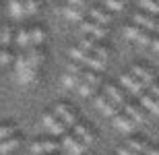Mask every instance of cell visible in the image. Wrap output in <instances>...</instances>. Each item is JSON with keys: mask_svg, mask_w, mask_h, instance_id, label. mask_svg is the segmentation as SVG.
Segmentation results:
<instances>
[{"mask_svg": "<svg viewBox=\"0 0 159 155\" xmlns=\"http://www.w3.org/2000/svg\"><path fill=\"white\" fill-rule=\"evenodd\" d=\"M95 106L99 107V110L106 114V116H114V114H118V107H120V106H116V103H114L112 99L106 95V93L95 97Z\"/></svg>", "mask_w": 159, "mask_h": 155, "instance_id": "cell-10", "label": "cell"}, {"mask_svg": "<svg viewBox=\"0 0 159 155\" xmlns=\"http://www.w3.org/2000/svg\"><path fill=\"white\" fill-rule=\"evenodd\" d=\"M54 114H56V116H58V120H62V122H64L66 124V128H68V126H75L79 122V118H77V112H75V110H72L70 106H66V103H58V106L54 107Z\"/></svg>", "mask_w": 159, "mask_h": 155, "instance_id": "cell-2", "label": "cell"}, {"mask_svg": "<svg viewBox=\"0 0 159 155\" xmlns=\"http://www.w3.org/2000/svg\"><path fill=\"white\" fill-rule=\"evenodd\" d=\"M141 6L151 15H159V0H141Z\"/></svg>", "mask_w": 159, "mask_h": 155, "instance_id": "cell-29", "label": "cell"}, {"mask_svg": "<svg viewBox=\"0 0 159 155\" xmlns=\"http://www.w3.org/2000/svg\"><path fill=\"white\" fill-rule=\"evenodd\" d=\"M81 31L83 33H91L93 37H106L107 35V29L103 25L95 23V21H85V19L81 21Z\"/></svg>", "mask_w": 159, "mask_h": 155, "instance_id": "cell-9", "label": "cell"}, {"mask_svg": "<svg viewBox=\"0 0 159 155\" xmlns=\"http://www.w3.org/2000/svg\"><path fill=\"white\" fill-rule=\"evenodd\" d=\"M11 60H12V54H11V50H8V48H4V46H0V66L8 64Z\"/></svg>", "mask_w": 159, "mask_h": 155, "instance_id": "cell-34", "label": "cell"}, {"mask_svg": "<svg viewBox=\"0 0 159 155\" xmlns=\"http://www.w3.org/2000/svg\"><path fill=\"white\" fill-rule=\"evenodd\" d=\"M153 31H157V33H159V21H157V23H155V27H153Z\"/></svg>", "mask_w": 159, "mask_h": 155, "instance_id": "cell-44", "label": "cell"}, {"mask_svg": "<svg viewBox=\"0 0 159 155\" xmlns=\"http://www.w3.org/2000/svg\"><path fill=\"white\" fill-rule=\"evenodd\" d=\"M124 33H126V37H128V39L136 42V39H139V35L143 33V27H139V25H128V27L124 29Z\"/></svg>", "mask_w": 159, "mask_h": 155, "instance_id": "cell-28", "label": "cell"}, {"mask_svg": "<svg viewBox=\"0 0 159 155\" xmlns=\"http://www.w3.org/2000/svg\"><path fill=\"white\" fill-rule=\"evenodd\" d=\"M60 147H58L56 141H35V143H31L29 153L31 155H52Z\"/></svg>", "mask_w": 159, "mask_h": 155, "instance_id": "cell-5", "label": "cell"}, {"mask_svg": "<svg viewBox=\"0 0 159 155\" xmlns=\"http://www.w3.org/2000/svg\"><path fill=\"white\" fill-rule=\"evenodd\" d=\"M56 120H58V116H56L54 112H43V114H41V124H43L46 130L54 124V122H56Z\"/></svg>", "mask_w": 159, "mask_h": 155, "instance_id": "cell-31", "label": "cell"}, {"mask_svg": "<svg viewBox=\"0 0 159 155\" xmlns=\"http://www.w3.org/2000/svg\"><path fill=\"white\" fill-rule=\"evenodd\" d=\"M151 46H153V50L159 52V37H153V39H151Z\"/></svg>", "mask_w": 159, "mask_h": 155, "instance_id": "cell-43", "label": "cell"}, {"mask_svg": "<svg viewBox=\"0 0 159 155\" xmlns=\"http://www.w3.org/2000/svg\"><path fill=\"white\" fill-rule=\"evenodd\" d=\"M43 39H46V33H43L41 27H33V29H29V43H31V48H39Z\"/></svg>", "mask_w": 159, "mask_h": 155, "instance_id": "cell-17", "label": "cell"}, {"mask_svg": "<svg viewBox=\"0 0 159 155\" xmlns=\"http://www.w3.org/2000/svg\"><path fill=\"white\" fill-rule=\"evenodd\" d=\"M151 39H153V35H151V31L143 29V33L139 35V39H136V42L141 43V46H151Z\"/></svg>", "mask_w": 159, "mask_h": 155, "instance_id": "cell-35", "label": "cell"}, {"mask_svg": "<svg viewBox=\"0 0 159 155\" xmlns=\"http://www.w3.org/2000/svg\"><path fill=\"white\" fill-rule=\"evenodd\" d=\"M81 79H83V81H89V83H93V85L99 83V75H97L95 71H83Z\"/></svg>", "mask_w": 159, "mask_h": 155, "instance_id": "cell-33", "label": "cell"}, {"mask_svg": "<svg viewBox=\"0 0 159 155\" xmlns=\"http://www.w3.org/2000/svg\"><path fill=\"white\" fill-rule=\"evenodd\" d=\"M66 72H70V75H83V64H79V62L72 60L70 64H68V68H66Z\"/></svg>", "mask_w": 159, "mask_h": 155, "instance_id": "cell-38", "label": "cell"}, {"mask_svg": "<svg viewBox=\"0 0 159 155\" xmlns=\"http://www.w3.org/2000/svg\"><path fill=\"white\" fill-rule=\"evenodd\" d=\"M122 107H124V114H128L134 122H145V120H147V116H149V114L145 112L139 103H134V102H126Z\"/></svg>", "mask_w": 159, "mask_h": 155, "instance_id": "cell-8", "label": "cell"}, {"mask_svg": "<svg viewBox=\"0 0 159 155\" xmlns=\"http://www.w3.org/2000/svg\"><path fill=\"white\" fill-rule=\"evenodd\" d=\"M48 132H52L54 137H62V134L66 132V124L62 122V120H56V122H54V124L48 128Z\"/></svg>", "mask_w": 159, "mask_h": 155, "instance_id": "cell-27", "label": "cell"}, {"mask_svg": "<svg viewBox=\"0 0 159 155\" xmlns=\"http://www.w3.org/2000/svg\"><path fill=\"white\" fill-rule=\"evenodd\" d=\"M122 2H124V0H122Z\"/></svg>", "mask_w": 159, "mask_h": 155, "instance_id": "cell-47", "label": "cell"}, {"mask_svg": "<svg viewBox=\"0 0 159 155\" xmlns=\"http://www.w3.org/2000/svg\"><path fill=\"white\" fill-rule=\"evenodd\" d=\"M118 155H136L132 149H128V147H120L118 149Z\"/></svg>", "mask_w": 159, "mask_h": 155, "instance_id": "cell-41", "label": "cell"}, {"mask_svg": "<svg viewBox=\"0 0 159 155\" xmlns=\"http://www.w3.org/2000/svg\"><path fill=\"white\" fill-rule=\"evenodd\" d=\"M134 23L139 25V27H143V29L153 31L155 23H157V19L151 17V15H147V12H136V15H134Z\"/></svg>", "mask_w": 159, "mask_h": 155, "instance_id": "cell-15", "label": "cell"}, {"mask_svg": "<svg viewBox=\"0 0 159 155\" xmlns=\"http://www.w3.org/2000/svg\"><path fill=\"white\" fill-rule=\"evenodd\" d=\"M106 95L110 97L116 106H120V107L128 102V93H126L122 87H118V85H106Z\"/></svg>", "mask_w": 159, "mask_h": 155, "instance_id": "cell-6", "label": "cell"}, {"mask_svg": "<svg viewBox=\"0 0 159 155\" xmlns=\"http://www.w3.org/2000/svg\"><path fill=\"white\" fill-rule=\"evenodd\" d=\"M139 106H141L147 114H153V116L159 114V99L153 97V95H149L147 91H145L143 95H139Z\"/></svg>", "mask_w": 159, "mask_h": 155, "instance_id": "cell-7", "label": "cell"}, {"mask_svg": "<svg viewBox=\"0 0 159 155\" xmlns=\"http://www.w3.org/2000/svg\"><path fill=\"white\" fill-rule=\"evenodd\" d=\"M85 12H89V15L93 17V21H95V23H99V25L110 23V19H112L106 11H101V8H97V6H91V4H89V8H87Z\"/></svg>", "mask_w": 159, "mask_h": 155, "instance_id": "cell-16", "label": "cell"}, {"mask_svg": "<svg viewBox=\"0 0 159 155\" xmlns=\"http://www.w3.org/2000/svg\"><path fill=\"white\" fill-rule=\"evenodd\" d=\"M72 134H75L79 141H83L85 145H91V143H93V139H95L93 130H91L89 126H85L83 122H77V124L72 126Z\"/></svg>", "mask_w": 159, "mask_h": 155, "instance_id": "cell-13", "label": "cell"}, {"mask_svg": "<svg viewBox=\"0 0 159 155\" xmlns=\"http://www.w3.org/2000/svg\"><path fill=\"white\" fill-rule=\"evenodd\" d=\"M19 143H21L19 134H15V137H11V139H4V141H0V155L11 153L12 149H17V147H19Z\"/></svg>", "mask_w": 159, "mask_h": 155, "instance_id": "cell-18", "label": "cell"}, {"mask_svg": "<svg viewBox=\"0 0 159 155\" xmlns=\"http://www.w3.org/2000/svg\"><path fill=\"white\" fill-rule=\"evenodd\" d=\"M120 83H122V87L128 91L130 95H134V97L145 93V85H143L139 79H134L132 75H122V77H120Z\"/></svg>", "mask_w": 159, "mask_h": 155, "instance_id": "cell-4", "label": "cell"}, {"mask_svg": "<svg viewBox=\"0 0 159 155\" xmlns=\"http://www.w3.org/2000/svg\"><path fill=\"white\" fill-rule=\"evenodd\" d=\"M95 46H97L95 37H83V39H81V48H83V50H87V52H91Z\"/></svg>", "mask_w": 159, "mask_h": 155, "instance_id": "cell-36", "label": "cell"}, {"mask_svg": "<svg viewBox=\"0 0 159 155\" xmlns=\"http://www.w3.org/2000/svg\"><path fill=\"white\" fill-rule=\"evenodd\" d=\"M91 54H93L95 58H99L101 62H106V60H107V48H103V46H99V43L91 50Z\"/></svg>", "mask_w": 159, "mask_h": 155, "instance_id": "cell-32", "label": "cell"}, {"mask_svg": "<svg viewBox=\"0 0 159 155\" xmlns=\"http://www.w3.org/2000/svg\"><path fill=\"white\" fill-rule=\"evenodd\" d=\"M17 134V126L15 124H0V141L4 139H11Z\"/></svg>", "mask_w": 159, "mask_h": 155, "instance_id": "cell-25", "label": "cell"}, {"mask_svg": "<svg viewBox=\"0 0 159 155\" xmlns=\"http://www.w3.org/2000/svg\"><path fill=\"white\" fill-rule=\"evenodd\" d=\"M21 2H23L25 15H35V12L39 11V6H41L39 0H21Z\"/></svg>", "mask_w": 159, "mask_h": 155, "instance_id": "cell-24", "label": "cell"}, {"mask_svg": "<svg viewBox=\"0 0 159 155\" xmlns=\"http://www.w3.org/2000/svg\"><path fill=\"white\" fill-rule=\"evenodd\" d=\"M114 118V126L118 128V130H122V132H130L132 128H134V120L130 118L128 114H124V112H120V114H114L112 116Z\"/></svg>", "mask_w": 159, "mask_h": 155, "instance_id": "cell-12", "label": "cell"}, {"mask_svg": "<svg viewBox=\"0 0 159 155\" xmlns=\"http://www.w3.org/2000/svg\"><path fill=\"white\" fill-rule=\"evenodd\" d=\"M126 147H128V149H132L136 155H145V151L149 149L147 141H143V139H130Z\"/></svg>", "mask_w": 159, "mask_h": 155, "instance_id": "cell-19", "label": "cell"}, {"mask_svg": "<svg viewBox=\"0 0 159 155\" xmlns=\"http://www.w3.org/2000/svg\"><path fill=\"white\" fill-rule=\"evenodd\" d=\"M62 15H64L68 21H77V23H81L85 12H83L81 8H75V6H64V8H62Z\"/></svg>", "mask_w": 159, "mask_h": 155, "instance_id": "cell-20", "label": "cell"}, {"mask_svg": "<svg viewBox=\"0 0 159 155\" xmlns=\"http://www.w3.org/2000/svg\"><path fill=\"white\" fill-rule=\"evenodd\" d=\"M52 155H56V153H52Z\"/></svg>", "mask_w": 159, "mask_h": 155, "instance_id": "cell-46", "label": "cell"}, {"mask_svg": "<svg viewBox=\"0 0 159 155\" xmlns=\"http://www.w3.org/2000/svg\"><path fill=\"white\" fill-rule=\"evenodd\" d=\"M130 75H132L134 79H139V81L145 85V89H147L149 85L153 83V79H155V77H153V72L149 71V68H145L143 64H134V66H132V72H130Z\"/></svg>", "mask_w": 159, "mask_h": 155, "instance_id": "cell-11", "label": "cell"}, {"mask_svg": "<svg viewBox=\"0 0 159 155\" xmlns=\"http://www.w3.org/2000/svg\"><path fill=\"white\" fill-rule=\"evenodd\" d=\"M97 2H103V0H97Z\"/></svg>", "mask_w": 159, "mask_h": 155, "instance_id": "cell-45", "label": "cell"}, {"mask_svg": "<svg viewBox=\"0 0 159 155\" xmlns=\"http://www.w3.org/2000/svg\"><path fill=\"white\" fill-rule=\"evenodd\" d=\"M23 58H25V62H27V64L39 68L41 62H43V52H41L39 48H27L23 52Z\"/></svg>", "mask_w": 159, "mask_h": 155, "instance_id": "cell-14", "label": "cell"}, {"mask_svg": "<svg viewBox=\"0 0 159 155\" xmlns=\"http://www.w3.org/2000/svg\"><path fill=\"white\" fill-rule=\"evenodd\" d=\"M37 72H39V68L27 64V62H25V58H23V52L19 54L17 62H15V77H17L19 83H23V85L33 83V81L37 79Z\"/></svg>", "mask_w": 159, "mask_h": 155, "instance_id": "cell-1", "label": "cell"}, {"mask_svg": "<svg viewBox=\"0 0 159 155\" xmlns=\"http://www.w3.org/2000/svg\"><path fill=\"white\" fill-rule=\"evenodd\" d=\"M68 6H75V8H81L83 12L89 8V2L87 0H68Z\"/></svg>", "mask_w": 159, "mask_h": 155, "instance_id": "cell-39", "label": "cell"}, {"mask_svg": "<svg viewBox=\"0 0 159 155\" xmlns=\"http://www.w3.org/2000/svg\"><path fill=\"white\" fill-rule=\"evenodd\" d=\"M145 155H159V147H149L145 151Z\"/></svg>", "mask_w": 159, "mask_h": 155, "instance_id": "cell-42", "label": "cell"}, {"mask_svg": "<svg viewBox=\"0 0 159 155\" xmlns=\"http://www.w3.org/2000/svg\"><path fill=\"white\" fill-rule=\"evenodd\" d=\"M95 87H97V85H93V83H89V81H83V79H81V83L77 85V91H79V95L89 97V95H93V93H95Z\"/></svg>", "mask_w": 159, "mask_h": 155, "instance_id": "cell-22", "label": "cell"}, {"mask_svg": "<svg viewBox=\"0 0 159 155\" xmlns=\"http://www.w3.org/2000/svg\"><path fill=\"white\" fill-rule=\"evenodd\" d=\"M79 83H81V75H70V72L62 75V85H64L66 89H77Z\"/></svg>", "mask_w": 159, "mask_h": 155, "instance_id": "cell-21", "label": "cell"}, {"mask_svg": "<svg viewBox=\"0 0 159 155\" xmlns=\"http://www.w3.org/2000/svg\"><path fill=\"white\" fill-rule=\"evenodd\" d=\"M62 147H64V149L68 151L70 155H83L87 145L83 143V141H79L75 134H68V132H64V134H62Z\"/></svg>", "mask_w": 159, "mask_h": 155, "instance_id": "cell-3", "label": "cell"}, {"mask_svg": "<svg viewBox=\"0 0 159 155\" xmlns=\"http://www.w3.org/2000/svg\"><path fill=\"white\" fill-rule=\"evenodd\" d=\"M17 43L23 50L31 48V43H29V29H21V31H19V33H17Z\"/></svg>", "mask_w": 159, "mask_h": 155, "instance_id": "cell-26", "label": "cell"}, {"mask_svg": "<svg viewBox=\"0 0 159 155\" xmlns=\"http://www.w3.org/2000/svg\"><path fill=\"white\" fill-rule=\"evenodd\" d=\"M12 39V29L11 27H0V46H8Z\"/></svg>", "mask_w": 159, "mask_h": 155, "instance_id": "cell-30", "label": "cell"}, {"mask_svg": "<svg viewBox=\"0 0 159 155\" xmlns=\"http://www.w3.org/2000/svg\"><path fill=\"white\" fill-rule=\"evenodd\" d=\"M8 12H11L12 17H25L23 2H21V0H11V2H8Z\"/></svg>", "mask_w": 159, "mask_h": 155, "instance_id": "cell-23", "label": "cell"}, {"mask_svg": "<svg viewBox=\"0 0 159 155\" xmlns=\"http://www.w3.org/2000/svg\"><path fill=\"white\" fill-rule=\"evenodd\" d=\"M103 4H106L107 8H112V11H122L124 8L122 0H103Z\"/></svg>", "mask_w": 159, "mask_h": 155, "instance_id": "cell-37", "label": "cell"}, {"mask_svg": "<svg viewBox=\"0 0 159 155\" xmlns=\"http://www.w3.org/2000/svg\"><path fill=\"white\" fill-rule=\"evenodd\" d=\"M147 89H149L147 91L149 95H153V97H157V99H159V83H151Z\"/></svg>", "mask_w": 159, "mask_h": 155, "instance_id": "cell-40", "label": "cell"}]
</instances>
